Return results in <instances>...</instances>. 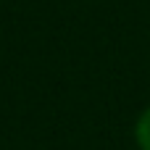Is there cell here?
Returning a JSON list of instances; mask_svg holds the SVG:
<instances>
[{"label": "cell", "mask_w": 150, "mask_h": 150, "mask_svg": "<svg viewBox=\"0 0 150 150\" xmlns=\"http://www.w3.org/2000/svg\"><path fill=\"white\" fill-rule=\"evenodd\" d=\"M134 134H137V145H140L142 150H150V108L140 116Z\"/></svg>", "instance_id": "6da1fadb"}]
</instances>
